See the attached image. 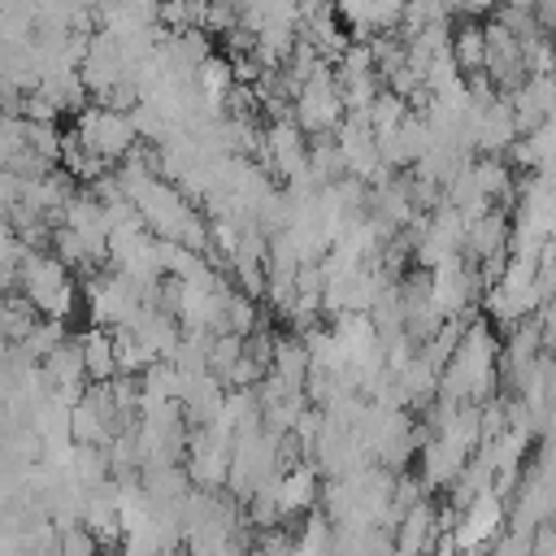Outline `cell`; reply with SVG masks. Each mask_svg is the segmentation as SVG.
Masks as SVG:
<instances>
[{"mask_svg": "<svg viewBox=\"0 0 556 556\" xmlns=\"http://www.w3.org/2000/svg\"><path fill=\"white\" fill-rule=\"evenodd\" d=\"M78 143L96 156V161H117V156H130V143H135V117H126L122 109H83L78 117Z\"/></svg>", "mask_w": 556, "mask_h": 556, "instance_id": "obj_1", "label": "cell"}, {"mask_svg": "<svg viewBox=\"0 0 556 556\" xmlns=\"http://www.w3.org/2000/svg\"><path fill=\"white\" fill-rule=\"evenodd\" d=\"M83 348V361H87V378H100L109 387V378L117 374V348H113V334L109 330H91L78 339Z\"/></svg>", "mask_w": 556, "mask_h": 556, "instance_id": "obj_2", "label": "cell"}, {"mask_svg": "<svg viewBox=\"0 0 556 556\" xmlns=\"http://www.w3.org/2000/svg\"><path fill=\"white\" fill-rule=\"evenodd\" d=\"M465 521H469V526H460V543H465V547L491 539V534L500 530V495L491 491V495L469 500V517H465Z\"/></svg>", "mask_w": 556, "mask_h": 556, "instance_id": "obj_3", "label": "cell"}]
</instances>
